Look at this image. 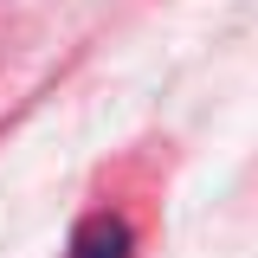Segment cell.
<instances>
[{"mask_svg":"<svg viewBox=\"0 0 258 258\" xmlns=\"http://www.w3.org/2000/svg\"><path fill=\"white\" fill-rule=\"evenodd\" d=\"M71 258H129V226L123 220H91L78 232Z\"/></svg>","mask_w":258,"mask_h":258,"instance_id":"6da1fadb","label":"cell"}]
</instances>
